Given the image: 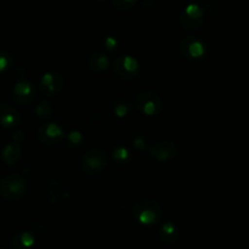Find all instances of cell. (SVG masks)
<instances>
[{
    "instance_id": "cell-1",
    "label": "cell",
    "mask_w": 249,
    "mask_h": 249,
    "mask_svg": "<svg viewBox=\"0 0 249 249\" xmlns=\"http://www.w3.org/2000/svg\"><path fill=\"white\" fill-rule=\"evenodd\" d=\"M132 214L140 224L152 226L160 222L162 217V209L157 200L142 198L137 200L132 207Z\"/></svg>"
},
{
    "instance_id": "cell-2",
    "label": "cell",
    "mask_w": 249,
    "mask_h": 249,
    "mask_svg": "<svg viewBox=\"0 0 249 249\" xmlns=\"http://www.w3.org/2000/svg\"><path fill=\"white\" fill-rule=\"evenodd\" d=\"M82 170L88 176H98L107 165V155L100 148H90L82 158Z\"/></svg>"
},
{
    "instance_id": "cell-3",
    "label": "cell",
    "mask_w": 249,
    "mask_h": 249,
    "mask_svg": "<svg viewBox=\"0 0 249 249\" xmlns=\"http://www.w3.org/2000/svg\"><path fill=\"white\" fill-rule=\"evenodd\" d=\"M27 191V182L21 175H10L0 182V195L6 200H18Z\"/></svg>"
},
{
    "instance_id": "cell-4",
    "label": "cell",
    "mask_w": 249,
    "mask_h": 249,
    "mask_svg": "<svg viewBox=\"0 0 249 249\" xmlns=\"http://www.w3.org/2000/svg\"><path fill=\"white\" fill-rule=\"evenodd\" d=\"M204 21V11L197 4H188L181 10L178 23L182 30L195 31L202 26Z\"/></svg>"
},
{
    "instance_id": "cell-5",
    "label": "cell",
    "mask_w": 249,
    "mask_h": 249,
    "mask_svg": "<svg viewBox=\"0 0 249 249\" xmlns=\"http://www.w3.org/2000/svg\"><path fill=\"white\" fill-rule=\"evenodd\" d=\"M162 107L161 98L154 92L140 93L135 100V107L145 116H155L161 111Z\"/></svg>"
},
{
    "instance_id": "cell-6",
    "label": "cell",
    "mask_w": 249,
    "mask_h": 249,
    "mask_svg": "<svg viewBox=\"0 0 249 249\" xmlns=\"http://www.w3.org/2000/svg\"><path fill=\"white\" fill-rule=\"evenodd\" d=\"M114 71L120 78L126 81L137 77L140 65L138 61L131 55H119L114 60Z\"/></svg>"
},
{
    "instance_id": "cell-7",
    "label": "cell",
    "mask_w": 249,
    "mask_h": 249,
    "mask_svg": "<svg viewBox=\"0 0 249 249\" xmlns=\"http://www.w3.org/2000/svg\"><path fill=\"white\" fill-rule=\"evenodd\" d=\"M38 141L45 145H56L64 140L65 133L64 130L57 124L48 122V124H40L36 132Z\"/></svg>"
},
{
    "instance_id": "cell-8",
    "label": "cell",
    "mask_w": 249,
    "mask_h": 249,
    "mask_svg": "<svg viewBox=\"0 0 249 249\" xmlns=\"http://www.w3.org/2000/svg\"><path fill=\"white\" fill-rule=\"evenodd\" d=\"M179 50L184 59L191 61L202 60L205 56V47L202 40L196 37H186L179 44Z\"/></svg>"
},
{
    "instance_id": "cell-9",
    "label": "cell",
    "mask_w": 249,
    "mask_h": 249,
    "mask_svg": "<svg viewBox=\"0 0 249 249\" xmlns=\"http://www.w3.org/2000/svg\"><path fill=\"white\" fill-rule=\"evenodd\" d=\"M62 86H64V80L59 73L48 72L44 73L43 77L40 78L38 89H39L40 94L44 97H55L61 92Z\"/></svg>"
},
{
    "instance_id": "cell-10",
    "label": "cell",
    "mask_w": 249,
    "mask_h": 249,
    "mask_svg": "<svg viewBox=\"0 0 249 249\" xmlns=\"http://www.w3.org/2000/svg\"><path fill=\"white\" fill-rule=\"evenodd\" d=\"M149 154L158 161H167L177 154V147L172 142L160 141L150 145Z\"/></svg>"
},
{
    "instance_id": "cell-11",
    "label": "cell",
    "mask_w": 249,
    "mask_h": 249,
    "mask_svg": "<svg viewBox=\"0 0 249 249\" xmlns=\"http://www.w3.org/2000/svg\"><path fill=\"white\" fill-rule=\"evenodd\" d=\"M36 98V88L28 81H18L14 87V99L21 105L32 103Z\"/></svg>"
},
{
    "instance_id": "cell-12",
    "label": "cell",
    "mask_w": 249,
    "mask_h": 249,
    "mask_svg": "<svg viewBox=\"0 0 249 249\" xmlns=\"http://www.w3.org/2000/svg\"><path fill=\"white\" fill-rule=\"evenodd\" d=\"M21 122V115L18 110L11 104L0 105V124L3 127L13 128Z\"/></svg>"
},
{
    "instance_id": "cell-13",
    "label": "cell",
    "mask_w": 249,
    "mask_h": 249,
    "mask_svg": "<svg viewBox=\"0 0 249 249\" xmlns=\"http://www.w3.org/2000/svg\"><path fill=\"white\" fill-rule=\"evenodd\" d=\"M159 238L166 246H172L178 241L179 230L176 225L171 221H166L160 226L159 229Z\"/></svg>"
},
{
    "instance_id": "cell-14",
    "label": "cell",
    "mask_w": 249,
    "mask_h": 249,
    "mask_svg": "<svg viewBox=\"0 0 249 249\" xmlns=\"http://www.w3.org/2000/svg\"><path fill=\"white\" fill-rule=\"evenodd\" d=\"M10 244L14 249H31L36 244V237L30 231H18L11 237Z\"/></svg>"
},
{
    "instance_id": "cell-15",
    "label": "cell",
    "mask_w": 249,
    "mask_h": 249,
    "mask_svg": "<svg viewBox=\"0 0 249 249\" xmlns=\"http://www.w3.org/2000/svg\"><path fill=\"white\" fill-rule=\"evenodd\" d=\"M68 197V192L61 183L56 179H50L47 183V198L50 203L56 204Z\"/></svg>"
},
{
    "instance_id": "cell-16",
    "label": "cell",
    "mask_w": 249,
    "mask_h": 249,
    "mask_svg": "<svg viewBox=\"0 0 249 249\" xmlns=\"http://www.w3.org/2000/svg\"><path fill=\"white\" fill-rule=\"evenodd\" d=\"M87 65L93 72H103L109 68V59L103 53H93L88 56Z\"/></svg>"
},
{
    "instance_id": "cell-17",
    "label": "cell",
    "mask_w": 249,
    "mask_h": 249,
    "mask_svg": "<svg viewBox=\"0 0 249 249\" xmlns=\"http://www.w3.org/2000/svg\"><path fill=\"white\" fill-rule=\"evenodd\" d=\"M21 153H22V149H21L20 144L10 143V144H6L4 147L3 153H1V159L6 165H14L21 158Z\"/></svg>"
},
{
    "instance_id": "cell-18",
    "label": "cell",
    "mask_w": 249,
    "mask_h": 249,
    "mask_svg": "<svg viewBox=\"0 0 249 249\" xmlns=\"http://www.w3.org/2000/svg\"><path fill=\"white\" fill-rule=\"evenodd\" d=\"M52 104H50L49 102H47V100L40 102L39 104L37 105V107H36V115H37L38 117H40V119H47V117H49L50 115H52Z\"/></svg>"
},
{
    "instance_id": "cell-19",
    "label": "cell",
    "mask_w": 249,
    "mask_h": 249,
    "mask_svg": "<svg viewBox=\"0 0 249 249\" xmlns=\"http://www.w3.org/2000/svg\"><path fill=\"white\" fill-rule=\"evenodd\" d=\"M131 103L127 102V100H120L115 104L114 107V112L119 117H124L131 111Z\"/></svg>"
},
{
    "instance_id": "cell-20",
    "label": "cell",
    "mask_w": 249,
    "mask_h": 249,
    "mask_svg": "<svg viewBox=\"0 0 249 249\" xmlns=\"http://www.w3.org/2000/svg\"><path fill=\"white\" fill-rule=\"evenodd\" d=\"M13 65V57L9 53L0 50V73L5 72Z\"/></svg>"
},
{
    "instance_id": "cell-21",
    "label": "cell",
    "mask_w": 249,
    "mask_h": 249,
    "mask_svg": "<svg viewBox=\"0 0 249 249\" xmlns=\"http://www.w3.org/2000/svg\"><path fill=\"white\" fill-rule=\"evenodd\" d=\"M114 159L117 162H120V164H124V162H127L128 159H130V152L122 147L116 148L114 150Z\"/></svg>"
},
{
    "instance_id": "cell-22",
    "label": "cell",
    "mask_w": 249,
    "mask_h": 249,
    "mask_svg": "<svg viewBox=\"0 0 249 249\" xmlns=\"http://www.w3.org/2000/svg\"><path fill=\"white\" fill-rule=\"evenodd\" d=\"M136 3H137V0H112V5L117 10H128Z\"/></svg>"
},
{
    "instance_id": "cell-23",
    "label": "cell",
    "mask_w": 249,
    "mask_h": 249,
    "mask_svg": "<svg viewBox=\"0 0 249 249\" xmlns=\"http://www.w3.org/2000/svg\"><path fill=\"white\" fill-rule=\"evenodd\" d=\"M68 141L71 145H80L82 142V135L80 132H71L68 135Z\"/></svg>"
},
{
    "instance_id": "cell-24",
    "label": "cell",
    "mask_w": 249,
    "mask_h": 249,
    "mask_svg": "<svg viewBox=\"0 0 249 249\" xmlns=\"http://www.w3.org/2000/svg\"><path fill=\"white\" fill-rule=\"evenodd\" d=\"M104 44L107 49H114L115 45H116V40H115L112 37H107V39L104 40Z\"/></svg>"
},
{
    "instance_id": "cell-25",
    "label": "cell",
    "mask_w": 249,
    "mask_h": 249,
    "mask_svg": "<svg viewBox=\"0 0 249 249\" xmlns=\"http://www.w3.org/2000/svg\"><path fill=\"white\" fill-rule=\"evenodd\" d=\"M0 249H3V247H1V244H0Z\"/></svg>"
}]
</instances>
